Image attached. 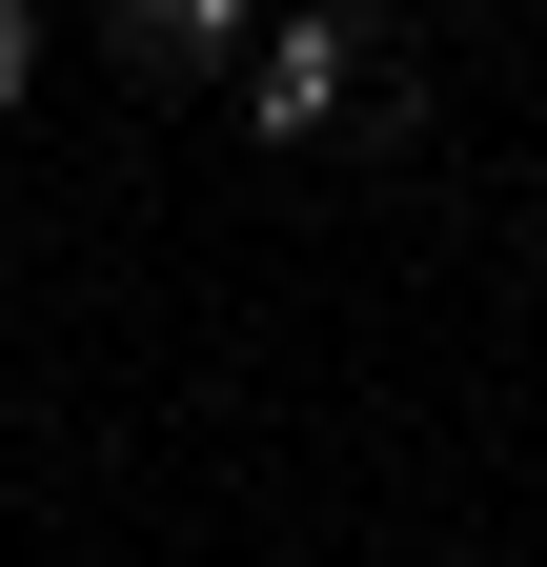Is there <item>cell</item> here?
Segmentation results:
<instances>
[{
    "mask_svg": "<svg viewBox=\"0 0 547 567\" xmlns=\"http://www.w3.org/2000/svg\"><path fill=\"white\" fill-rule=\"evenodd\" d=\"M122 61H143V82H203V61H244V21H224V0H143Z\"/></svg>",
    "mask_w": 547,
    "mask_h": 567,
    "instance_id": "cell-1",
    "label": "cell"
},
{
    "mask_svg": "<svg viewBox=\"0 0 547 567\" xmlns=\"http://www.w3.org/2000/svg\"><path fill=\"white\" fill-rule=\"evenodd\" d=\"M324 102H345V41L285 21V41H264V122H324Z\"/></svg>",
    "mask_w": 547,
    "mask_h": 567,
    "instance_id": "cell-2",
    "label": "cell"
},
{
    "mask_svg": "<svg viewBox=\"0 0 547 567\" xmlns=\"http://www.w3.org/2000/svg\"><path fill=\"white\" fill-rule=\"evenodd\" d=\"M21 82H41V21H21V0H0V102H21Z\"/></svg>",
    "mask_w": 547,
    "mask_h": 567,
    "instance_id": "cell-3",
    "label": "cell"
}]
</instances>
